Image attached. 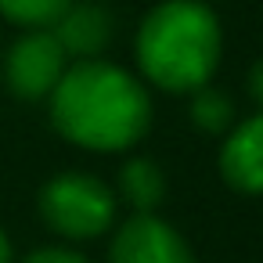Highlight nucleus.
Here are the masks:
<instances>
[{
  "instance_id": "f257e3e1",
  "label": "nucleus",
  "mask_w": 263,
  "mask_h": 263,
  "mask_svg": "<svg viewBox=\"0 0 263 263\" xmlns=\"http://www.w3.org/2000/svg\"><path fill=\"white\" fill-rule=\"evenodd\" d=\"M51 119L62 137L94 152H123L148 134V90L108 62H76L51 90Z\"/></svg>"
},
{
  "instance_id": "f03ea898",
  "label": "nucleus",
  "mask_w": 263,
  "mask_h": 263,
  "mask_svg": "<svg viewBox=\"0 0 263 263\" xmlns=\"http://www.w3.org/2000/svg\"><path fill=\"white\" fill-rule=\"evenodd\" d=\"M220 62V22L198 0H162L137 29V65L170 94L205 87Z\"/></svg>"
},
{
  "instance_id": "7ed1b4c3",
  "label": "nucleus",
  "mask_w": 263,
  "mask_h": 263,
  "mask_svg": "<svg viewBox=\"0 0 263 263\" xmlns=\"http://www.w3.org/2000/svg\"><path fill=\"white\" fill-rule=\"evenodd\" d=\"M40 216L72 241L98 238L116 223V195L90 173H58L40 191Z\"/></svg>"
},
{
  "instance_id": "20e7f679",
  "label": "nucleus",
  "mask_w": 263,
  "mask_h": 263,
  "mask_svg": "<svg viewBox=\"0 0 263 263\" xmlns=\"http://www.w3.org/2000/svg\"><path fill=\"white\" fill-rule=\"evenodd\" d=\"M65 51L58 47V40L51 36V29H33L26 33L11 51H8V87L26 98V101H40L51 98V90L58 87L62 72H65Z\"/></svg>"
},
{
  "instance_id": "39448f33",
  "label": "nucleus",
  "mask_w": 263,
  "mask_h": 263,
  "mask_svg": "<svg viewBox=\"0 0 263 263\" xmlns=\"http://www.w3.org/2000/svg\"><path fill=\"white\" fill-rule=\"evenodd\" d=\"M112 263H195L187 241L155 213H134L112 238Z\"/></svg>"
},
{
  "instance_id": "423d86ee",
  "label": "nucleus",
  "mask_w": 263,
  "mask_h": 263,
  "mask_svg": "<svg viewBox=\"0 0 263 263\" xmlns=\"http://www.w3.org/2000/svg\"><path fill=\"white\" fill-rule=\"evenodd\" d=\"M220 173L231 187L263 195V112L231 126L220 148Z\"/></svg>"
},
{
  "instance_id": "0eeeda50",
  "label": "nucleus",
  "mask_w": 263,
  "mask_h": 263,
  "mask_svg": "<svg viewBox=\"0 0 263 263\" xmlns=\"http://www.w3.org/2000/svg\"><path fill=\"white\" fill-rule=\"evenodd\" d=\"M51 36L58 40V47L65 51V58H98L108 40H112V15L105 4L83 0V4H69L62 11V18L51 26Z\"/></svg>"
},
{
  "instance_id": "6e6552de",
  "label": "nucleus",
  "mask_w": 263,
  "mask_h": 263,
  "mask_svg": "<svg viewBox=\"0 0 263 263\" xmlns=\"http://www.w3.org/2000/svg\"><path fill=\"white\" fill-rule=\"evenodd\" d=\"M119 191L134 213H155V205L166 198V177L152 159H130L119 170Z\"/></svg>"
},
{
  "instance_id": "1a4fd4ad",
  "label": "nucleus",
  "mask_w": 263,
  "mask_h": 263,
  "mask_svg": "<svg viewBox=\"0 0 263 263\" xmlns=\"http://www.w3.org/2000/svg\"><path fill=\"white\" fill-rule=\"evenodd\" d=\"M191 123L205 134H223L234 126V101L220 87H198L191 90Z\"/></svg>"
},
{
  "instance_id": "9d476101",
  "label": "nucleus",
  "mask_w": 263,
  "mask_h": 263,
  "mask_svg": "<svg viewBox=\"0 0 263 263\" xmlns=\"http://www.w3.org/2000/svg\"><path fill=\"white\" fill-rule=\"evenodd\" d=\"M69 4L72 0H0V15L29 29H51Z\"/></svg>"
},
{
  "instance_id": "9b49d317",
  "label": "nucleus",
  "mask_w": 263,
  "mask_h": 263,
  "mask_svg": "<svg viewBox=\"0 0 263 263\" xmlns=\"http://www.w3.org/2000/svg\"><path fill=\"white\" fill-rule=\"evenodd\" d=\"M22 263H87L80 252H72V249H62V245H47V249H36V252H29Z\"/></svg>"
},
{
  "instance_id": "f8f14e48",
  "label": "nucleus",
  "mask_w": 263,
  "mask_h": 263,
  "mask_svg": "<svg viewBox=\"0 0 263 263\" xmlns=\"http://www.w3.org/2000/svg\"><path fill=\"white\" fill-rule=\"evenodd\" d=\"M249 94H252V101L259 105V112H263V58L252 65V72H249Z\"/></svg>"
},
{
  "instance_id": "ddd939ff",
  "label": "nucleus",
  "mask_w": 263,
  "mask_h": 263,
  "mask_svg": "<svg viewBox=\"0 0 263 263\" xmlns=\"http://www.w3.org/2000/svg\"><path fill=\"white\" fill-rule=\"evenodd\" d=\"M0 263H11V241L4 231H0Z\"/></svg>"
}]
</instances>
